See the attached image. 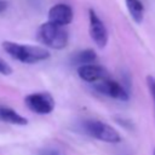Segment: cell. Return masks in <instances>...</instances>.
Returning <instances> with one entry per match:
<instances>
[{"label": "cell", "mask_w": 155, "mask_h": 155, "mask_svg": "<svg viewBox=\"0 0 155 155\" xmlns=\"http://www.w3.org/2000/svg\"><path fill=\"white\" fill-rule=\"evenodd\" d=\"M2 48L16 61L23 63H38L50 58V52L39 46H28L21 45L13 41H4Z\"/></svg>", "instance_id": "6da1fadb"}, {"label": "cell", "mask_w": 155, "mask_h": 155, "mask_svg": "<svg viewBox=\"0 0 155 155\" xmlns=\"http://www.w3.org/2000/svg\"><path fill=\"white\" fill-rule=\"evenodd\" d=\"M38 40L45 46L53 50H62L67 46L69 35L64 27L50 21L42 23L38 29Z\"/></svg>", "instance_id": "7a4b0ae2"}, {"label": "cell", "mask_w": 155, "mask_h": 155, "mask_svg": "<svg viewBox=\"0 0 155 155\" xmlns=\"http://www.w3.org/2000/svg\"><path fill=\"white\" fill-rule=\"evenodd\" d=\"M82 130L88 136L107 143H119L121 137L110 125L99 120H86L82 122Z\"/></svg>", "instance_id": "3957f363"}, {"label": "cell", "mask_w": 155, "mask_h": 155, "mask_svg": "<svg viewBox=\"0 0 155 155\" xmlns=\"http://www.w3.org/2000/svg\"><path fill=\"white\" fill-rule=\"evenodd\" d=\"M25 105L36 114H50L54 109V99L48 92L30 93L24 99Z\"/></svg>", "instance_id": "277c9868"}, {"label": "cell", "mask_w": 155, "mask_h": 155, "mask_svg": "<svg viewBox=\"0 0 155 155\" xmlns=\"http://www.w3.org/2000/svg\"><path fill=\"white\" fill-rule=\"evenodd\" d=\"M88 18H90V35L92 40L94 41V44L98 47L103 48L108 42L107 28L104 23L102 22V19L98 17V15L92 8L88 10Z\"/></svg>", "instance_id": "5b68a950"}, {"label": "cell", "mask_w": 155, "mask_h": 155, "mask_svg": "<svg viewBox=\"0 0 155 155\" xmlns=\"http://www.w3.org/2000/svg\"><path fill=\"white\" fill-rule=\"evenodd\" d=\"M94 88L108 97L119 99V101H127L128 99V92L116 81L110 80V79H104L99 82H96Z\"/></svg>", "instance_id": "8992f818"}, {"label": "cell", "mask_w": 155, "mask_h": 155, "mask_svg": "<svg viewBox=\"0 0 155 155\" xmlns=\"http://www.w3.org/2000/svg\"><path fill=\"white\" fill-rule=\"evenodd\" d=\"M74 12L73 8L68 4H56L53 5L48 11V21L58 24V25H67L73 21Z\"/></svg>", "instance_id": "52a82bcc"}, {"label": "cell", "mask_w": 155, "mask_h": 155, "mask_svg": "<svg viewBox=\"0 0 155 155\" xmlns=\"http://www.w3.org/2000/svg\"><path fill=\"white\" fill-rule=\"evenodd\" d=\"M78 74L86 82H94L96 84V82H99L104 79H108L107 70L103 67L96 65V64H86V65L79 67Z\"/></svg>", "instance_id": "ba28073f"}, {"label": "cell", "mask_w": 155, "mask_h": 155, "mask_svg": "<svg viewBox=\"0 0 155 155\" xmlns=\"http://www.w3.org/2000/svg\"><path fill=\"white\" fill-rule=\"evenodd\" d=\"M0 119L6 121V122L15 124V125H21V126L28 124V120L24 116L16 113V110H13L12 108L5 107V105H0Z\"/></svg>", "instance_id": "9c48e42d"}, {"label": "cell", "mask_w": 155, "mask_h": 155, "mask_svg": "<svg viewBox=\"0 0 155 155\" xmlns=\"http://www.w3.org/2000/svg\"><path fill=\"white\" fill-rule=\"evenodd\" d=\"M127 10L136 23H142L144 17V6L140 0H125Z\"/></svg>", "instance_id": "30bf717a"}, {"label": "cell", "mask_w": 155, "mask_h": 155, "mask_svg": "<svg viewBox=\"0 0 155 155\" xmlns=\"http://www.w3.org/2000/svg\"><path fill=\"white\" fill-rule=\"evenodd\" d=\"M97 59V54L93 50L87 48V50H82L80 52H78L74 57H73V63L74 64H79L81 65H86V64H91Z\"/></svg>", "instance_id": "8fae6325"}, {"label": "cell", "mask_w": 155, "mask_h": 155, "mask_svg": "<svg viewBox=\"0 0 155 155\" xmlns=\"http://www.w3.org/2000/svg\"><path fill=\"white\" fill-rule=\"evenodd\" d=\"M147 85H148V88H149V92L153 97V101H154V107H155V79L153 76H148L147 78Z\"/></svg>", "instance_id": "7c38bea8"}, {"label": "cell", "mask_w": 155, "mask_h": 155, "mask_svg": "<svg viewBox=\"0 0 155 155\" xmlns=\"http://www.w3.org/2000/svg\"><path fill=\"white\" fill-rule=\"evenodd\" d=\"M12 73V68L0 58V74H4V75H8Z\"/></svg>", "instance_id": "4fadbf2b"}, {"label": "cell", "mask_w": 155, "mask_h": 155, "mask_svg": "<svg viewBox=\"0 0 155 155\" xmlns=\"http://www.w3.org/2000/svg\"><path fill=\"white\" fill-rule=\"evenodd\" d=\"M40 155H63V153L57 149H45L40 153Z\"/></svg>", "instance_id": "5bb4252c"}, {"label": "cell", "mask_w": 155, "mask_h": 155, "mask_svg": "<svg viewBox=\"0 0 155 155\" xmlns=\"http://www.w3.org/2000/svg\"><path fill=\"white\" fill-rule=\"evenodd\" d=\"M8 8V2L6 0H0V15L4 13Z\"/></svg>", "instance_id": "9a60e30c"}, {"label": "cell", "mask_w": 155, "mask_h": 155, "mask_svg": "<svg viewBox=\"0 0 155 155\" xmlns=\"http://www.w3.org/2000/svg\"><path fill=\"white\" fill-rule=\"evenodd\" d=\"M154 155H155V150H154Z\"/></svg>", "instance_id": "2e32d148"}]
</instances>
